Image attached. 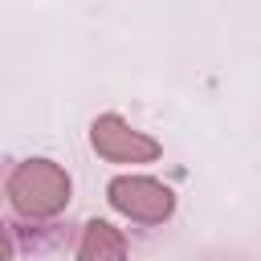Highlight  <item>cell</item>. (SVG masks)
<instances>
[{
	"instance_id": "obj_3",
	"label": "cell",
	"mask_w": 261,
	"mask_h": 261,
	"mask_svg": "<svg viewBox=\"0 0 261 261\" xmlns=\"http://www.w3.org/2000/svg\"><path fill=\"white\" fill-rule=\"evenodd\" d=\"M90 147L106 159V163H155L159 155H163V147L151 139V135H143V130H135L126 118H118V114H98L94 122H90Z\"/></svg>"
},
{
	"instance_id": "obj_1",
	"label": "cell",
	"mask_w": 261,
	"mask_h": 261,
	"mask_svg": "<svg viewBox=\"0 0 261 261\" xmlns=\"http://www.w3.org/2000/svg\"><path fill=\"white\" fill-rule=\"evenodd\" d=\"M69 192H73V179L53 159H24L8 175V200L29 220H49V216L65 212Z\"/></svg>"
},
{
	"instance_id": "obj_5",
	"label": "cell",
	"mask_w": 261,
	"mask_h": 261,
	"mask_svg": "<svg viewBox=\"0 0 261 261\" xmlns=\"http://www.w3.org/2000/svg\"><path fill=\"white\" fill-rule=\"evenodd\" d=\"M12 253V241H8V232H4V224H0V257H8Z\"/></svg>"
},
{
	"instance_id": "obj_4",
	"label": "cell",
	"mask_w": 261,
	"mask_h": 261,
	"mask_svg": "<svg viewBox=\"0 0 261 261\" xmlns=\"http://www.w3.org/2000/svg\"><path fill=\"white\" fill-rule=\"evenodd\" d=\"M77 257L82 261H106V257H126V237L106 224V220H86L82 241H77Z\"/></svg>"
},
{
	"instance_id": "obj_2",
	"label": "cell",
	"mask_w": 261,
	"mask_h": 261,
	"mask_svg": "<svg viewBox=\"0 0 261 261\" xmlns=\"http://www.w3.org/2000/svg\"><path fill=\"white\" fill-rule=\"evenodd\" d=\"M106 200L114 212H122L135 224H163L175 212V192L151 175H114Z\"/></svg>"
}]
</instances>
